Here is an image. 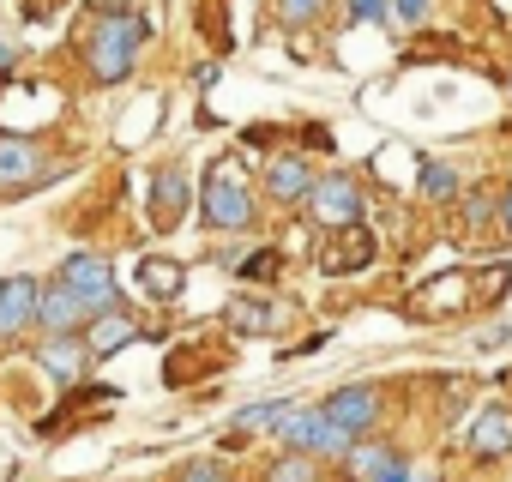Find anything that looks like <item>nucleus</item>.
<instances>
[{
    "label": "nucleus",
    "instance_id": "10",
    "mask_svg": "<svg viewBox=\"0 0 512 482\" xmlns=\"http://www.w3.org/2000/svg\"><path fill=\"white\" fill-rule=\"evenodd\" d=\"M91 362H97V356H91V344H85L79 332H55V338H43V344H37V368H43L49 380H67V386H79Z\"/></svg>",
    "mask_w": 512,
    "mask_h": 482
},
{
    "label": "nucleus",
    "instance_id": "12",
    "mask_svg": "<svg viewBox=\"0 0 512 482\" xmlns=\"http://www.w3.org/2000/svg\"><path fill=\"white\" fill-rule=\"evenodd\" d=\"M43 175V145L25 133H0V193H13Z\"/></svg>",
    "mask_w": 512,
    "mask_h": 482
},
{
    "label": "nucleus",
    "instance_id": "9",
    "mask_svg": "<svg viewBox=\"0 0 512 482\" xmlns=\"http://www.w3.org/2000/svg\"><path fill=\"white\" fill-rule=\"evenodd\" d=\"M380 404H386V398H380V386H338L320 410H326V416H332L350 440H362V434L380 422Z\"/></svg>",
    "mask_w": 512,
    "mask_h": 482
},
{
    "label": "nucleus",
    "instance_id": "2",
    "mask_svg": "<svg viewBox=\"0 0 512 482\" xmlns=\"http://www.w3.org/2000/svg\"><path fill=\"white\" fill-rule=\"evenodd\" d=\"M253 211H260V199L247 193L241 169H235L229 157H217V163L205 169V181H199V217H205L211 229H247Z\"/></svg>",
    "mask_w": 512,
    "mask_h": 482
},
{
    "label": "nucleus",
    "instance_id": "30",
    "mask_svg": "<svg viewBox=\"0 0 512 482\" xmlns=\"http://www.w3.org/2000/svg\"><path fill=\"white\" fill-rule=\"evenodd\" d=\"M247 278H278V254H253L247 260Z\"/></svg>",
    "mask_w": 512,
    "mask_h": 482
},
{
    "label": "nucleus",
    "instance_id": "16",
    "mask_svg": "<svg viewBox=\"0 0 512 482\" xmlns=\"http://www.w3.org/2000/svg\"><path fill=\"white\" fill-rule=\"evenodd\" d=\"M139 338V320L127 314V308H109V314H97L91 326H85V344H91V356L103 362V356H115V350H127Z\"/></svg>",
    "mask_w": 512,
    "mask_h": 482
},
{
    "label": "nucleus",
    "instance_id": "19",
    "mask_svg": "<svg viewBox=\"0 0 512 482\" xmlns=\"http://www.w3.org/2000/svg\"><path fill=\"white\" fill-rule=\"evenodd\" d=\"M43 326L49 332H79V326H91V308L55 278V284H43Z\"/></svg>",
    "mask_w": 512,
    "mask_h": 482
},
{
    "label": "nucleus",
    "instance_id": "5",
    "mask_svg": "<svg viewBox=\"0 0 512 482\" xmlns=\"http://www.w3.org/2000/svg\"><path fill=\"white\" fill-rule=\"evenodd\" d=\"M31 320H43V278L31 272L0 278V344H13Z\"/></svg>",
    "mask_w": 512,
    "mask_h": 482
},
{
    "label": "nucleus",
    "instance_id": "32",
    "mask_svg": "<svg viewBox=\"0 0 512 482\" xmlns=\"http://www.w3.org/2000/svg\"><path fill=\"white\" fill-rule=\"evenodd\" d=\"M7 67H13V43H7V37H0V73H7Z\"/></svg>",
    "mask_w": 512,
    "mask_h": 482
},
{
    "label": "nucleus",
    "instance_id": "13",
    "mask_svg": "<svg viewBox=\"0 0 512 482\" xmlns=\"http://www.w3.org/2000/svg\"><path fill=\"white\" fill-rule=\"evenodd\" d=\"M314 181H320V175H314V169H308V157H296V151L266 163V193H272L278 205H308Z\"/></svg>",
    "mask_w": 512,
    "mask_h": 482
},
{
    "label": "nucleus",
    "instance_id": "21",
    "mask_svg": "<svg viewBox=\"0 0 512 482\" xmlns=\"http://www.w3.org/2000/svg\"><path fill=\"white\" fill-rule=\"evenodd\" d=\"M344 464H350V476H356V482H386V476L398 470L392 446H368V440H356V446L344 452Z\"/></svg>",
    "mask_w": 512,
    "mask_h": 482
},
{
    "label": "nucleus",
    "instance_id": "23",
    "mask_svg": "<svg viewBox=\"0 0 512 482\" xmlns=\"http://www.w3.org/2000/svg\"><path fill=\"white\" fill-rule=\"evenodd\" d=\"M422 193L440 199V205H452L458 199V169L452 163H422Z\"/></svg>",
    "mask_w": 512,
    "mask_h": 482
},
{
    "label": "nucleus",
    "instance_id": "20",
    "mask_svg": "<svg viewBox=\"0 0 512 482\" xmlns=\"http://www.w3.org/2000/svg\"><path fill=\"white\" fill-rule=\"evenodd\" d=\"M284 416H290V404H247V410H235L229 416V446H241L253 434H278Z\"/></svg>",
    "mask_w": 512,
    "mask_h": 482
},
{
    "label": "nucleus",
    "instance_id": "11",
    "mask_svg": "<svg viewBox=\"0 0 512 482\" xmlns=\"http://www.w3.org/2000/svg\"><path fill=\"white\" fill-rule=\"evenodd\" d=\"M470 458H482V464H500V458H512V410L506 404H482L476 416H470Z\"/></svg>",
    "mask_w": 512,
    "mask_h": 482
},
{
    "label": "nucleus",
    "instance_id": "4",
    "mask_svg": "<svg viewBox=\"0 0 512 482\" xmlns=\"http://www.w3.org/2000/svg\"><path fill=\"white\" fill-rule=\"evenodd\" d=\"M55 278H61V284L91 308V320H97V314H109V308H121V302H115V272H109V260H103V254H67Z\"/></svg>",
    "mask_w": 512,
    "mask_h": 482
},
{
    "label": "nucleus",
    "instance_id": "28",
    "mask_svg": "<svg viewBox=\"0 0 512 482\" xmlns=\"http://www.w3.org/2000/svg\"><path fill=\"white\" fill-rule=\"evenodd\" d=\"M428 13H434V0H392V19H398V25H410V31H416V25H428Z\"/></svg>",
    "mask_w": 512,
    "mask_h": 482
},
{
    "label": "nucleus",
    "instance_id": "14",
    "mask_svg": "<svg viewBox=\"0 0 512 482\" xmlns=\"http://www.w3.org/2000/svg\"><path fill=\"white\" fill-rule=\"evenodd\" d=\"M223 326H229L235 338H272V332L284 326V308H278V302H260V296H235V302L223 308Z\"/></svg>",
    "mask_w": 512,
    "mask_h": 482
},
{
    "label": "nucleus",
    "instance_id": "3",
    "mask_svg": "<svg viewBox=\"0 0 512 482\" xmlns=\"http://www.w3.org/2000/svg\"><path fill=\"white\" fill-rule=\"evenodd\" d=\"M278 440H284V452H308V458H344L356 440L314 404V410H296L290 404V416L278 422Z\"/></svg>",
    "mask_w": 512,
    "mask_h": 482
},
{
    "label": "nucleus",
    "instance_id": "27",
    "mask_svg": "<svg viewBox=\"0 0 512 482\" xmlns=\"http://www.w3.org/2000/svg\"><path fill=\"white\" fill-rule=\"evenodd\" d=\"M356 25H392V0H350Z\"/></svg>",
    "mask_w": 512,
    "mask_h": 482
},
{
    "label": "nucleus",
    "instance_id": "17",
    "mask_svg": "<svg viewBox=\"0 0 512 482\" xmlns=\"http://www.w3.org/2000/svg\"><path fill=\"white\" fill-rule=\"evenodd\" d=\"M223 362H229L223 344H181V350L163 362V374H169V386H193L199 374H211V368H223Z\"/></svg>",
    "mask_w": 512,
    "mask_h": 482
},
{
    "label": "nucleus",
    "instance_id": "24",
    "mask_svg": "<svg viewBox=\"0 0 512 482\" xmlns=\"http://www.w3.org/2000/svg\"><path fill=\"white\" fill-rule=\"evenodd\" d=\"M326 7H332V0H278V19L302 31V25H314V19H320Z\"/></svg>",
    "mask_w": 512,
    "mask_h": 482
},
{
    "label": "nucleus",
    "instance_id": "29",
    "mask_svg": "<svg viewBox=\"0 0 512 482\" xmlns=\"http://www.w3.org/2000/svg\"><path fill=\"white\" fill-rule=\"evenodd\" d=\"M488 217H500V199H488V193H476V199L464 205V223H470V229H482Z\"/></svg>",
    "mask_w": 512,
    "mask_h": 482
},
{
    "label": "nucleus",
    "instance_id": "25",
    "mask_svg": "<svg viewBox=\"0 0 512 482\" xmlns=\"http://www.w3.org/2000/svg\"><path fill=\"white\" fill-rule=\"evenodd\" d=\"M175 482H229V470H223V464H217V458H187V464H181V476H175Z\"/></svg>",
    "mask_w": 512,
    "mask_h": 482
},
{
    "label": "nucleus",
    "instance_id": "15",
    "mask_svg": "<svg viewBox=\"0 0 512 482\" xmlns=\"http://www.w3.org/2000/svg\"><path fill=\"white\" fill-rule=\"evenodd\" d=\"M464 290H470V278H464V272H446V278L422 284V296L410 302V314H416V320H440V314H458V308L470 302Z\"/></svg>",
    "mask_w": 512,
    "mask_h": 482
},
{
    "label": "nucleus",
    "instance_id": "6",
    "mask_svg": "<svg viewBox=\"0 0 512 482\" xmlns=\"http://www.w3.org/2000/svg\"><path fill=\"white\" fill-rule=\"evenodd\" d=\"M187 211H193V181H187V169H181V163L157 169V175H151V229H157V235H175Z\"/></svg>",
    "mask_w": 512,
    "mask_h": 482
},
{
    "label": "nucleus",
    "instance_id": "26",
    "mask_svg": "<svg viewBox=\"0 0 512 482\" xmlns=\"http://www.w3.org/2000/svg\"><path fill=\"white\" fill-rule=\"evenodd\" d=\"M217 7H223V0H205V7H199V25H205V43H211V49H229V25L217 19Z\"/></svg>",
    "mask_w": 512,
    "mask_h": 482
},
{
    "label": "nucleus",
    "instance_id": "33",
    "mask_svg": "<svg viewBox=\"0 0 512 482\" xmlns=\"http://www.w3.org/2000/svg\"><path fill=\"white\" fill-rule=\"evenodd\" d=\"M506 97H512V73H506Z\"/></svg>",
    "mask_w": 512,
    "mask_h": 482
},
{
    "label": "nucleus",
    "instance_id": "8",
    "mask_svg": "<svg viewBox=\"0 0 512 482\" xmlns=\"http://www.w3.org/2000/svg\"><path fill=\"white\" fill-rule=\"evenodd\" d=\"M374 254H380L374 235L362 223H350V229H332V241H320V272L326 278H350V272H368Z\"/></svg>",
    "mask_w": 512,
    "mask_h": 482
},
{
    "label": "nucleus",
    "instance_id": "31",
    "mask_svg": "<svg viewBox=\"0 0 512 482\" xmlns=\"http://www.w3.org/2000/svg\"><path fill=\"white\" fill-rule=\"evenodd\" d=\"M500 223H506V235H512V187L500 193Z\"/></svg>",
    "mask_w": 512,
    "mask_h": 482
},
{
    "label": "nucleus",
    "instance_id": "7",
    "mask_svg": "<svg viewBox=\"0 0 512 482\" xmlns=\"http://www.w3.org/2000/svg\"><path fill=\"white\" fill-rule=\"evenodd\" d=\"M308 211L326 229H350V223H362V187L350 175H320L314 193H308Z\"/></svg>",
    "mask_w": 512,
    "mask_h": 482
},
{
    "label": "nucleus",
    "instance_id": "1",
    "mask_svg": "<svg viewBox=\"0 0 512 482\" xmlns=\"http://www.w3.org/2000/svg\"><path fill=\"white\" fill-rule=\"evenodd\" d=\"M139 49H145V25L133 13H97L91 37H85V73L97 85H121L133 67H139Z\"/></svg>",
    "mask_w": 512,
    "mask_h": 482
},
{
    "label": "nucleus",
    "instance_id": "18",
    "mask_svg": "<svg viewBox=\"0 0 512 482\" xmlns=\"http://www.w3.org/2000/svg\"><path fill=\"white\" fill-rule=\"evenodd\" d=\"M133 278H139V290L157 296V302H175V296L187 290V266H181V260H163V254H145Z\"/></svg>",
    "mask_w": 512,
    "mask_h": 482
},
{
    "label": "nucleus",
    "instance_id": "22",
    "mask_svg": "<svg viewBox=\"0 0 512 482\" xmlns=\"http://www.w3.org/2000/svg\"><path fill=\"white\" fill-rule=\"evenodd\" d=\"M266 482H320V458H308V452H284V458H272Z\"/></svg>",
    "mask_w": 512,
    "mask_h": 482
}]
</instances>
